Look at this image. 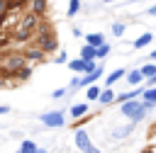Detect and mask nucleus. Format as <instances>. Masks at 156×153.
Masks as SVG:
<instances>
[{
    "mask_svg": "<svg viewBox=\"0 0 156 153\" xmlns=\"http://www.w3.org/2000/svg\"><path fill=\"white\" fill-rule=\"evenodd\" d=\"M39 119H41V124H46V126H51V129H58V126H63V124H66L63 112H44Z\"/></svg>",
    "mask_w": 156,
    "mask_h": 153,
    "instance_id": "423d86ee",
    "label": "nucleus"
},
{
    "mask_svg": "<svg viewBox=\"0 0 156 153\" xmlns=\"http://www.w3.org/2000/svg\"><path fill=\"white\" fill-rule=\"evenodd\" d=\"M76 146H78V151H83V153H100V151L93 146V141H90V136H88L85 129H78V131H76Z\"/></svg>",
    "mask_w": 156,
    "mask_h": 153,
    "instance_id": "20e7f679",
    "label": "nucleus"
},
{
    "mask_svg": "<svg viewBox=\"0 0 156 153\" xmlns=\"http://www.w3.org/2000/svg\"><path fill=\"white\" fill-rule=\"evenodd\" d=\"M149 109H151V107L144 104L141 100H129V102H124V104L119 107V112H122L127 119H132V121H141V119L146 117Z\"/></svg>",
    "mask_w": 156,
    "mask_h": 153,
    "instance_id": "f257e3e1",
    "label": "nucleus"
},
{
    "mask_svg": "<svg viewBox=\"0 0 156 153\" xmlns=\"http://www.w3.org/2000/svg\"><path fill=\"white\" fill-rule=\"evenodd\" d=\"M98 102H100V104H110V102H115V92H112L110 87H105V90L100 92V97H98Z\"/></svg>",
    "mask_w": 156,
    "mask_h": 153,
    "instance_id": "a211bd4d",
    "label": "nucleus"
},
{
    "mask_svg": "<svg viewBox=\"0 0 156 153\" xmlns=\"http://www.w3.org/2000/svg\"><path fill=\"white\" fill-rule=\"evenodd\" d=\"M37 151H39V146H37L34 141H29V138H27V141H22V143H20V151H17V153H37Z\"/></svg>",
    "mask_w": 156,
    "mask_h": 153,
    "instance_id": "f3484780",
    "label": "nucleus"
},
{
    "mask_svg": "<svg viewBox=\"0 0 156 153\" xmlns=\"http://www.w3.org/2000/svg\"><path fill=\"white\" fill-rule=\"evenodd\" d=\"M139 73H141V78H146V80H149V78H154V75H156V66H154V63H144V66L139 68Z\"/></svg>",
    "mask_w": 156,
    "mask_h": 153,
    "instance_id": "6ab92c4d",
    "label": "nucleus"
},
{
    "mask_svg": "<svg viewBox=\"0 0 156 153\" xmlns=\"http://www.w3.org/2000/svg\"><path fill=\"white\" fill-rule=\"evenodd\" d=\"M85 114H88V104L80 102V104H73V107H71V117H73V119H80V117H85Z\"/></svg>",
    "mask_w": 156,
    "mask_h": 153,
    "instance_id": "dca6fc26",
    "label": "nucleus"
},
{
    "mask_svg": "<svg viewBox=\"0 0 156 153\" xmlns=\"http://www.w3.org/2000/svg\"><path fill=\"white\" fill-rule=\"evenodd\" d=\"M29 75H32V68H29V66H24V68L17 70V80H27Z\"/></svg>",
    "mask_w": 156,
    "mask_h": 153,
    "instance_id": "393cba45",
    "label": "nucleus"
},
{
    "mask_svg": "<svg viewBox=\"0 0 156 153\" xmlns=\"http://www.w3.org/2000/svg\"><path fill=\"white\" fill-rule=\"evenodd\" d=\"M124 73H127L124 68H119V70H112V73L107 75V80H105V87H110V85H115V83H117L119 78H124Z\"/></svg>",
    "mask_w": 156,
    "mask_h": 153,
    "instance_id": "2eb2a0df",
    "label": "nucleus"
},
{
    "mask_svg": "<svg viewBox=\"0 0 156 153\" xmlns=\"http://www.w3.org/2000/svg\"><path fill=\"white\" fill-rule=\"evenodd\" d=\"M29 36H32V29H27L24 24H17V27H15V32L10 34V39H15V41H27Z\"/></svg>",
    "mask_w": 156,
    "mask_h": 153,
    "instance_id": "0eeeda50",
    "label": "nucleus"
},
{
    "mask_svg": "<svg viewBox=\"0 0 156 153\" xmlns=\"http://www.w3.org/2000/svg\"><path fill=\"white\" fill-rule=\"evenodd\" d=\"M2 27H5V22H0V32H2Z\"/></svg>",
    "mask_w": 156,
    "mask_h": 153,
    "instance_id": "e433bc0d",
    "label": "nucleus"
},
{
    "mask_svg": "<svg viewBox=\"0 0 156 153\" xmlns=\"http://www.w3.org/2000/svg\"><path fill=\"white\" fill-rule=\"evenodd\" d=\"M76 87H80V75H76V78L71 80V90H76Z\"/></svg>",
    "mask_w": 156,
    "mask_h": 153,
    "instance_id": "c85d7f7f",
    "label": "nucleus"
},
{
    "mask_svg": "<svg viewBox=\"0 0 156 153\" xmlns=\"http://www.w3.org/2000/svg\"><path fill=\"white\" fill-rule=\"evenodd\" d=\"M151 58H154V61H156V51H151Z\"/></svg>",
    "mask_w": 156,
    "mask_h": 153,
    "instance_id": "f704fd0d",
    "label": "nucleus"
},
{
    "mask_svg": "<svg viewBox=\"0 0 156 153\" xmlns=\"http://www.w3.org/2000/svg\"><path fill=\"white\" fill-rule=\"evenodd\" d=\"M100 75H102V68L98 66V68H95L93 73H88V75H83V78H80V87H83V85H88V87H90V85H93V83H95V80H98Z\"/></svg>",
    "mask_w": 156,
    "mask_h": 153,
    "instance_id": "f8f14e48",
    "label": "nucleus"
},
{
    "mask_svg": "<svg viewBox=\"0 0 156 153\" xmlns=\"http://www.w3.org/2000/svg\"><path fill=\"white\" fill-rule=\"evenodd\" d=\"M151 39H154V34H151V32H144V34H139V36L134 39V44H132V46H134V49H144V46H149V44H151Z\"/></svg>",
    "mask_w": 156,
    "mask_h": 153,
    "instance_id": "9b49d317",
    "label": "nucleus"
},
{
    "mask_svg": "<svg viewBox=\"0 0 156 153\" xmlns=\"http://www.w3.org/2000/svg\"><path fill=\"white\" fill-rule=\"evenodd\" d=\"M85 44H88V46H93V49H98L100 44H105V36H102V34H98V32H93V34H88V36H85Z\"/></svg>",
    "mask_w": 156,
    "mask_h": 153,
    "instance_id": "ddd939ff",
    "label": "nucleus"
},
{
    "mask_svg": "<svg viewBox=\"0 0 156 153\" xmlns=\"http://www.w3.org/2000/svg\"><path fill=\"white\" fill-rule=\"evenodd\" d=\"M44 56L46 53H54L56 49H58V41H56V34L51 32V34H37V44H34Z\"/></svg>",
    "mask_w": 156,
    "mask_h": 153,
    "instance_id": "f03ea898",
    "label": "nucleus"
},
{
    "mask_svg": "<svg viewBox=\"0 0 156 153\" xmlns=\"http://www.w3.org/2000/svg\"><path fill=\"white\" fill-rule=\"evenodd\" d=\"M22 56H24V61H29V63H34V61H44V53H41L37 46L24 49V51H22Z\"/></svg>",
    "mask_w": 156,
    "mask_h": 153,
    "instance_id": "6e6552de",
    "label": "nucleus"
},
{
    "mask_svg": "<svg viewBox=\"0 0 156 153\" xmlns=\"http://www.w3.org/2000/svg\"><path fill=\"white\" fill-rule=\"evenodd\" d=\"M146 15H151V17H156V5H154V7H149V10H146Z\"/></svg>",
    "mask_w": 156,
    "mask_h": 153,
    "instance_id": "72a5a7b5",
    "label": "nucleus"
},
{
    "mask_svg": "<svg viewBox=\"0 0 156 153\" xmlns=\"http://www.w3.org/2000/svg\"><path fill=\"white\" fill-rule=\"evenodd\" d=\"M95 51H98V58H105V56H110V46H107V44H100Z\"/></svg>",
    "mask_w": 156,
    "mask_h": 153,
    "instance_id": "bb28decb",
    "label": "nucleus"
},
{
    "mask_svg": "<svg viewBox=\"0 0 156 153\" xmlns=\"http://www.w3.org/2000/svg\"><path fill=\"white\" fill-rule=\"evenodd\" d=\"M68 68H71L73 73H83V75H88V73H93V70L98 68V63H95V61H83V58H73V61H68Z\"/></svg>",
    "mask_w": 156,
    "mask_h": 153,
    "instance_id": "39448f33",
    "label": "nucleus"
},
{
    "mask_svg": "<svg viewBox=\"0 0 156 153\" xmlns=\"http://www.w3.org/2000/svg\"><path fill=\"white\" fill-rule=\"evenodd\" d=\"M124 32H127V24H122V22H115V24H112V34H115V36H122Z\"/></svg>",
    "mask_w": 156,
    "mask_h": 153,
    "instance_id": "b1692460",
    "label": "nucleus"
},
{
    "mask_svg": "<svg viewBox=\"0 0 156 153\" xmlns=\"http://www.w3.org/2000/svg\"><path fill=\"white\" fill-rule=\"evenodd\" d=\"M146 85H149V87H156V75H154V78H149V80H146Z\"/></svg>",
    "mask_w": 156,
    "mask_h": 153,
    "instance_id": "473e14b6",
    "label": "nucleus"
},
{
    "mask_svg": "<svg viewBox=\"0 0 156 153\" xmlns=\"http://www.w3.org/2000/svg\"><path fill=\"white\" fill-rule=\"evenodd\" d=\"M141 153H154V151H141Z\"/></svg>",
    "mask_w": 156,
    "mask_h": 153,
    "instance_id": "58836bf2",
    "label": "nucleus"
},
{
    "mask_svg": "<svg viewBox=\"0 0 156 153\" xmlns=\"http://www.w3.org/2000/svg\"><path fill=\"white\" fill-rule=\"evenodd\" d=\"M100 92H102V90H100L98 85H90V87H88V100H98Z\"/></svg>",
    "mask_w": 156,
    "mask_h": 153,
    "instance_id": "a878e982",
    "label": "nucleus"
},
{
    "mask_svg": "<svg viewBox=\"0 0 156 153\" xmlns=\"http://www.w3.org/2000/svg\"><path fill=\"white\" fill-rule=\"evenodd\" d=\"M63 61H66V53L58 51V53H56V63H63Z\"/></svg>",
    "mask_w": 156,
    "mask_h": 153,
    "instance_id": "c756f323",
    "label": "nucleus"
},
{
    "mask_svg": "<svg viewBox=\"0 0 156 153\" xmlns=\"http://www.w3.org/2000/svg\"><path fill=\"white\" fill-rule=\"evenodd\" d=\"M132 129H134V124H127V126H119V129H115V131H112V136H115V138H122V136H127V134H132Z\"/></svg>",
    "mask_w": 156,
    "mask_h": 153,
    "instance_id": "412c9836",
    "label": "nucleus"
},
{
    "mask_svg": "<svg viewBox=\"0 0 156 153\" xmlns=\"http://www.w3.org/2000/svg\"><path fill=\"white\" fill-rule=\"evenodd\" d=\"M0 114H10V104H0Z\"/></svg>",
    "mask_w": 156,
    "mask_h": 153,
    "instance_id": "2f4dec72",
    "label": "nucleus"
},
{
    "mask_svg": "<svg viewBox=\"0 0 156 153\" xmlns=\"http://www.w3.org/2000/svg\"><path fill=\"white\" fill-rule=\"evenodd\" d=\"M80 58H83V61H95V58H98V51L85 44V46H80Z\"/></svg>",
    "mask_w": 156,
    "mask_h": 153,
    "instance_id": "4468645a",
    "label": "nucleus"
},
{
    "mask_svg": "<svg viewBox=\"0 0 156 153\" xmlns=\"http://www.w3.org/2000/svg\"><path fill=\"white\" fill-rule=\"evenodd\" d=\"M78 10H80V0H68V17L78 15Z\"/></svg>",
    "mask_w": 156,
    "mask_h": 153,
    "instance_id": "4be33fe9",
    "label": "nucleus"
},
{
    "mask_svg": "<svg viewBox=\"0 0 156 153\" xmlns=\"http://www.w3.org/2000/svg\"><path fill=\"white\" fill-rule=\"evenodd\" d=\"M37 153H46V151H44V148H39V151H37Z\"/></svg>",
    "mask_w": 156,
    "mask_h": 153,
    "instance_id": "4c0bfd02",
    "label": "nucleus"
},
{
    "mask_svg": "<svg viewBox=\"0 0 156 153\" xmlns=\"http://www.w3.org/2000/svg\"><path fill=\"white\" fill-rule=\"evenodd\" d=\"M141 102L149 107H156V87H146L141 90Z\"/></svg>",
    "mask_w": 156,
    "mask_h": 153,
    "instance_id": "9d476101",
    "label": "nucleus"
},
{
    "mask_svg": "<svg viewBox=\"0 0 156 153\" xmlns=\"http://www.w3.org/2000/svg\"><path fill=\"white\" fill-rule=\"evenodd\" d=\"M66 95V87H58V90H54V97H63Z\"/></svg>",
    "mask_w": 156,
    "mask_h": 153,
    "instance_id": "7c9ffc66",
    "label": "nucleus"
},
{
    "mask_svg": "<svg viewBox=\"0 0 156 153\" xmlns=\"http://www.w3.org/2000/svg\"><path fill=\"white\" fill-rule=\"evenodd\" d=\"M7 44H10V34L0 32V49H2V46H7Z\"/></svg>",
    "mask_w": 156,
    "mask_h": 153,
    "instance_id": "cd10ccee",
    "label": "nucleus"
},
{
    "mask_svg": "<svg viewBox=\"0 0 156 153\" xmlns=\"http://www.w3.org/2000/svg\"><path fill=\"white\" fill-rule=\"evenodd\" d=\"M29 5H32L29 10H32L34 17H41V15H46V10H49V2H46V0H32Z\"/></svg>",
    "mask_w": 156,
    "mask_h": 153,
    "instance_id": "1a4fd4ad",
    "label": "nucleus"
},
{
    "mask_svg": "<svg viewBox=\"0 0 156 153\" xmlns=\"http://www.w3.org/2000/svg\"><path fill=\"white\" fill-rule=\"evenodd\" d=\"M24 66H27V61H24L22 51H20V53H5V56H2V68H5V70H20V68H24Z\"/></svg>",
    "mask_w": 156,
    "mask_h": 153,
    "instance_id": "7ed1b4c3",
    "label": "nucleus"
},
{
    "mask_svg": "<svg viewBox=\"0 0 156 153\" xmlns=\"http://www.w3.org/2000/svg\"><path fill=\"white\" fill-rule=\"evenodd\" d=\"M127 83H129V85H139V83H141V73H139V68H134V70L127 73Z\"/></svg>",
    "mask_w": 156,
    "mask_h": 153,
    "instance_id": "aec40b11",
    "label": "nucleus"
},
{
    "mask_svg": "<svg viewBox=\"0 0 156 153\" xmlns=\"http://www.w3.org/2000/svg\"><path fill=\"white\" fill-rule=\"evenodd\" d=\"M102 2H117V0H102Z\"/></svg>",
    "mask_w": 156,
    "mask_h": 153,
    "instance_id": "c9c22d12",
    "label": "nucleus"
},
{
    "mask_svg": "<svg viewBox=\"0 0 156 153\" xmlns=\"http://www.w3.org/2000/svg\"><path fill=\"white\" fill-rule=\"evenodd\" d=\"M7 12H10V0H0V22H5Z\"/></svg>",
    "mask_w": 156,
    "mask_h": 153,
    "instance_id": "5701e85b",
    "label": "nucleus"
}]
</instances>
